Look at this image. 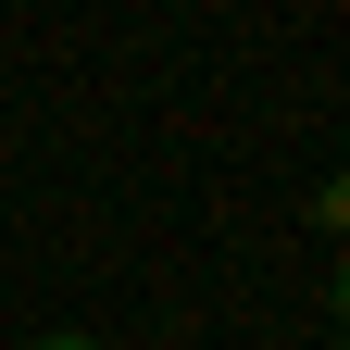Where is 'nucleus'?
Returning a JSON list of instances; mask_svg holds the SVG:
<instances>
[{
  "label": "nucleus",
  "mask_w": 350,
  "mask_h": 350,
  "mask_svg": "<svg viewBox=\"0 0 350 350\" xmlns=\"http://www.w3.org/2000/svg\"><path fill=\"white\" fill-rule=\"evenodd\" d=\"M313 213H325V226H338V238H350V175H338V188H325V200H313Z\"/></svg>",
  "instance_id": "obj_1"
},
{
  "label": "nucleus",
  "mask_w": 350,
  "mask_h": 350,
  "mask_svg": "<svg viewBox=\"0 0 350 350\" xmlns=\"http://www.w3.org/2000/svg\"><path fill=\"white\" fill-rule=\"evenodd\" d=\"M338 325H350V262H338Z\"/></svg>",
  "instance_id": "obj_2"
},
{
  "label": "nucleus",
  "mask_w": 350,
  "mask_h": 350,
  "mask_svg": "<svg viewBox=\"0 0 350 350\" xmlns=\"http://www.w3.org/2000/svg\"><path fill=\"white\" fill-rule=\"evenodd\" d=\"M38 350H100V338H38Z\"/></svg>",
  "instance_id": "obj_3"
}]
</instances>
